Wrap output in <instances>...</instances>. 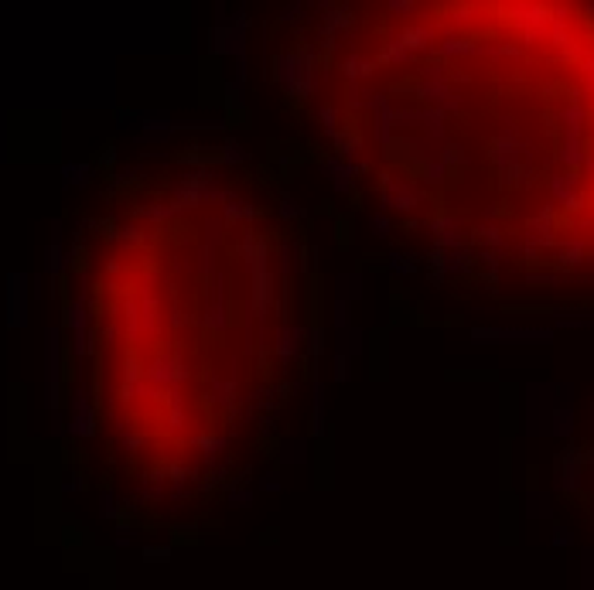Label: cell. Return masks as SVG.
<instances>
[{
    "mask_svg": "<svg viewBox=\"0 0 594 590\" xmlns=\"http://www.w3.org/2000/svg\"><path fill=\"white\" fill-rule=\"evenodd\" d=\"M389 266L396 273H414V263H407V256H389Z\"/></svg>",
    "mask_w": 594,
    "mask_h": 590,
    "instance_id": "obj_6",
    "label": "cell"
},
{
    "mask_svg": "<svg viewBox=\"0 0 594 590\" xmlns=\"http://www.w3.org/2000/svg\"><path fill=\"white\" fill-rule=\"evenodd\" d=\"M281 212H284V215H297V205H294V202L287 198V202H284V208H281Z\"/></svg>",
    "mask_w": 594,
    "mask_h": 590,
    "instance_id": "obj_9",
    "label": "cell"
},
{
    "mask_svg": "<svg viewBox=\"0 0 594 590\" xmlns=\"http://www.w3.org/2000/svg\"><path fill=\"white\" fill-rule=\"evenodd\" d=\"M345 65H349V76H369V72H372L369 62H362V58H349Z\"/></svg>",
    "mask_w": 594,
    "mask_h": 590,
    "instance_id": "obj_4",
    "label": "cell"
},
{
    "mask_svg": "<svg viewBox=\"0 0 594 590\" xmlns=\"http://www.w3.org/2000/svg\"><path fill=\"white\" fill-rule=\"evenodd\" d=\"M369 226H372L376 235H389V219H386V215H372V219H369Z\"/></svg>",
    "mask_w": 594,
    "mask_h": 590,
    "instance_id": "obj_5",
    "label": "cell"
},
{
    "mask_svg": "<svg viewBox=\"0 0 594 590\" xmlns=\"http://www.w3.org/2000/svg\"><path fill=\"white\" fill-rule=\"evenodd\" d=\"M321 120H325V127H335L338 113H335V109H332V106H325V109H321Z\"/></svg>",
    "mask_w": 594,
    "mask_h": 590,
    "instance_id": "obj_7",
    "label": "cell"
},
{
    "mask_svg": "<svg viewBox=\"0 0 594 590\" xmlns=\"http://www.w3.org/2000/svg\"><path fill=\"white\" fill-rule=\"evenodd\" d=\"M304 451H308L304 440H287L284 451H281V458H284V461H304Z\"/></svg>",
    "mask_w": 594,
    "mask_h": 590,
    "instance_id": "obj_3",
    "label": "cell"
},
{
    "mask_svg": "<svg viewBox=\"0 0 594 590\" xmlns=\"http://www.w3.org/2000/svg\"><path fill=\"white\" fill-rule=\"evenodd\" d=\"M72 430L79 437H89L93 434V410H89V399L79 392L76 403H72Z\"/></svg>",
    "mask_w": 594,
    "mask_h": 590,
    "instance_id": "obj_2",
    "label": "cell"
},
{
    "mask_svg": "<svg viewBox=\"0 0 594 590\" xmlns=\"http://www.w3.org/2000/svg\"><path fill=\"white\" fill-rule=\"evenodd\" d=\"M226 157H229V160H243V151H239L236 144H229V147H226Z\"/></svg>",
    "mask_w": 594,
    "mask_h": 590,
    "instance_id": "obj_8",
    "label": "cell"
},
{
    "mask_svg": "<svg viewBox=\"0 0 594 590\" xmlns=\"http://www.w3.org/2000/svg\"><path fill=\"white\" fill-rule=\"evenodd\" d=\"M25 277H11V328L25 324Z\"/></svg>",
    "mask_w": 594,
    "mask_h": 590,
    "instance_id": "obj_1",
    "label": "cell"
}]
</instances>
